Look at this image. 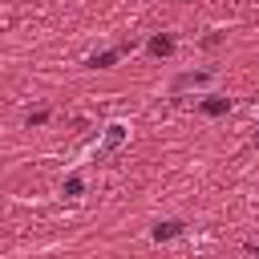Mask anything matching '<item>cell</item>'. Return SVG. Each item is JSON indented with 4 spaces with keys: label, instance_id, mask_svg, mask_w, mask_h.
I'll use <instances>...</instances> for the list:
<instances>
[{
    "label": "cell",
    "instance_id": "cell-1",
    "mask_svg": "<svg viewBox=\"0 0 259 259\" xmlns=\"http://www.w3.org/2000/svg\"><path fill=\"white\" fill-rule=\"evenodd\" d=\"M130 49H134V40H121L117 49H105V53H93V57H89L85 65H89V69H109V65H113V61H117L121 53H130Z\"/></svg>",
    "mask_w": 259,
    "mask_h": 259
},
{
    "label": "cell",
    "instance_id": "cell-2",
    "mask_svg": "<svg viewBox=\"0 0 259 259\" xmlns=\"http://www.w3.org/2000/svg\"><path fill=\"white\" fill-rule=\"evenodd\" d=\"M121 138H125V130H121V125H109V130H105V142L97 146V158H109V154L121 146Z\"/></svg>",
    "mask_w": 259,
    "mask_h": 259
},
{
    "label": "cell",
    "instance_id": "cell-3",
    "mask_svg": "<svg viewBox=\"0 0 259 259\" xmlns=\"http://www.w3.org/2000/svg\"><path fill=\"white\" fill-rule=\"evenodd\" d=\"M174 235H182V223H178V219H166V223L154 227V239H158V243H162V239H174Z\"/></svg>",
    "mask_w": 259,
    "mask_h": 259
},
{
    "label": "cell",
    "instance_id": "cell-4",
    "mask_svg": "<svg viewBox=\"0 0 259 259\" xmlns=\"http://www.w3.org/2000/svg\"><path fill=\"white\" fill-rule=\"evenodd\" d=\"M231 109V97H210V101H202V113L206 117H219V113H227Z\"/></svg>",
    "mask_w": 259,
    "mask_h": 259
},
{
    "label": "cell",
    "instance_id": "cell-5",
    "mask_svg": "<svg viewBox=\"0 0 259 259\" xmlns=\"http://www.w3.org/2000/svg\"><path fill=\"white\" fill-rule=\"evenodd\" d=\"M150 53H154V57H170V53H174V36H154V40H150Z\"/></svg>",
    "mask_w": 259,
    "mask_h": 259
},
{
    "label": "cell",
    "instance_id": "cell-6",
    "mask_svg": "<svg viewBox=\"0 0 259 259\" xmlns=\"http://www.w3.org/2000/svg\"><path fill=\"white\" fill-rule=\"evenodd\" d=\"M202 81H210V73H206V69H198V73H182V77L174 81V89H186V85H202Z\"/></svg>",
    "mask_w": 259,
    "mask_h": 259
},
{
    "label": "cell",
    "instance_id": "cell-7",
    "mask_svg": "<svg viewBox=\"0 0 259 259\" xmlns=\"http://www.w3.org/2000/svg\"><path fill=\"white\" fill-rule=\"evenodd\" d=\"M81 190H85V178L81 174H69L65 178V194H81Z\"/></svg>",
    "mask_w": 259,
    "mask_h": 259
},
{
    "label": "cell",
    "instance_id": "cell-8",
    "mask_svg": "<svg viewBox=\"0 0 259 259\" xmlns=\"http://www.w3.org/2000/svg\"><path fill=\"white\" fill-rule=\"evenodd\" d=\"M49 121V109H36V113H28V125H45Z\"/></svg>",
    "mask_w": 259,
    "mask_h": 259
},
{
    "label": "cell",
    "instance_id": "cell-9",
    "mask_svg": "<svg viewBox=\"0 0 259 259\" xmlns=\"http://www.w3.org/2000/svg\"><path fill=\"white\" fill-rule=\"evenodd\" d=\"M255 146H259V134H255Z\"/></svg>",
    "mask_w": 259,
    "mask_h": 259
}]
</instances>
